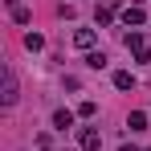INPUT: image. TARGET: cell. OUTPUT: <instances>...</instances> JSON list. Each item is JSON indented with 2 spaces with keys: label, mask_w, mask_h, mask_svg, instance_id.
I'll return each instance as SVG.
<instances>
[{
  "label": "cell",
  "mask_w": 151,
  "mask_h": 151,
  "mask_svg": "<svg viewBox=\"0 0 151 151\" xmlns=\"http://www.w3.org/2000/svg\"><path fill=\"white\" fill-rule=\"evenodd\" d=\"M78 143H82V151H98V147H102V135L94 131V127H82V135H78Z\"/></svg>",
  "instance_id": "obj_1"
},
{
  "label": "cell",
  "mask_w": 151,
  "mask_h": 151,
  "mask_svg": "<svg viewBox=\"0 0 151 151\" xmlns=\"http://www.w3.org/2000/svg\"><path fill=\"white\" fill-rule=\"evenodd\" d=\"M0 98H4V106H17V74L12 70H4V94Z\"/></svg>",
  "instance_id": "obj_2"
},
{
  "label": "cell",
  "mask_w": 151,
  "mask_h": 151,
  "mask_svg": "<svg viewBox=\"0 0 151 151\" xmlns=\"http://www.w3.org/2000/svg\"><path fill=\"white\" fill-rule=\"evenodd\" d=\"M94 21H98V25H110V21H114V0H102L98 12H94Z\"/></svg>",
  "instance_id": "obj_3"
},
{
  "label": "cell",
  "mask_w": 151,
  "mask_h": 151,
  "mask_svg": "<svg viewBox=\"0 0 151 151\" xmlns=\"http://www.w3.org/2000/svg\"><path fill=\"white\" fill-rule=\"evenodd\" d=\"M114 90H135V74L131 70H119L114 74Z\"/></svg>",
  "instance_id": "obj_4"
},
{
  "label": "cell",
  "mask_w": 151,
  "mask_h": 151,
  "mask_svg": "<svg viewBox=\"0 0 151 151\" xmlns=\"http://www.w3.org/2000/svg\"><path fill=\"white\" fill-rule=\"evenodd\" d=\"M123 21H127V25H143V21H147V12H143L139 4H131V8L123 12Z\"/></svg>",
  "instance_id": "obj_5"
},
{
  "label": "cell",
  "mask_w": 151,
  "mask_h": 151,
  "mask_svg": "<svg viewBox=\"0 0 151 151\" xmlns=\"http://www.w3.org/2000/svg\"><path fill=\"white\" fill-rule=\"evenodd\" d=\"M74 45H78V49H90V45H94V29H78V33H74Z\"/></svg>",
  "instance_id": "obj_6"
},
{
  "label": "cell",
  "mask_w": 151,
  "mask_h": 151,
  "mask_svg": "<svg viewBox=\"0 0 151 151\" xmlns=\"http://www.w3.org/2000/svg\"><path fill=\"white\" fill-rule=\"evenodd\" d=\"M53 127H57V131L74 127V110H53Z\"/></svg>",
  "instance_id": "obj_7"
},
{
  "label": "cell",
  "mask_w": 151,
  "mask_h": 151,
  "mask_svg": "<svg viewBox=\"0 0 151 151\" xmlns=\"http://www.w3.org/2000/svg\"><path fill=\"white\" fill-rule=\"evenodd\" d=\"M127 127H131V131H147V114H143V110H131V114H127Z\"/></svg>",
  "instance_id": "obj_8"
},
{
  "label": "cell",
  "mask_w": 151,
  "mask_h": 151,
  "mask_svg": "<svg viewBox=\"0 0 151 151\" xmlns=\"http://www.w3.org/2000/svg\"><path fill=\"white\" fill-rule=\"evenodd\" d=\"M86 65H90V70H106V53L90 49V53H86Z\"/></svg>",
  "instance_id": "obj_9"
},
{
  "label": "cell",
  "mask_w": 151,
  "mask_h": 151,
  "mask_svg": "<svg viewBox=\"0 0 151 151\" xmlns=\"http://www.w3.org/2000/svg\"><path fill=\"white\" fill-rule=\"evenodd\" d=\"M123 45H127V49H143L147 41H143V33H127V37H123Z\"/></svg>",
  "instance_id": "obj_10"
},
{
  "label": "cell",
  "mask_w": 151,
  "mask_h": 151,
  "mask_svg": "<svg viewBox=\"0 0 151 151\" xmlns=\"http://www.w3.org/2000/svg\"><path fill=\"white\" fill-rule=\"evenodd\" d=\"M12 21H17V25H29V21H33V12L21 4V8H12Z\"/></svg>",
  "instance_id": "obj_11"
},
{
  "label": "cell",
  "mask_w": 151,
  "mask_h": 151,
  "mask_svg": "<svg viewBox=\"0 0 151 151\" xmlns=\"http://www.w3.org/2000/svg\"><path fill=\"white\" fill-rule=\"evenodd\" d=\"M41 45H45L41 33H25V49H41Z\"/></svg>",
  "instance_id": "obj_12"
},
{
  "label": "cell",
  "mask_w": 151,
  "mask_h": 151,
  "mask_svg": "<svg viewBox=\"0 0 151 151\" xmlns=\"http://www.w3.org/2000/svg\"><path fill=\"white\" fill-rule=\"evenodd\" d=\"M94 110H98L94 102H82V106H78V114H82V119H94Z\"/></svg>",
  "instance_id": "obj_13"
},
{
  "label": "cell",
  "mask_w": 151,
  "mask_h": 151,
  "mask_svg": "<svg viewBox=\"0 0 151 151\" xmlns=\"http://www.w3.org/2000/svg\"><path fill=\"white\" fill-rule=\"evenodd\" d=\"M135 61H139V65H147V61H151V49H147V45H143V49H135Z\"/></svg>",
  "instance_id": "obj_14"
},
{
  "label": "cell",
  "mask_w": 151,
  "mask_h": 151,
  "mask_svg": "<svg viewBox=\"0 0 151 151\" xmlns=\"http://www.w3.org/2000/svg\"><path fill=\"white\" fill-rule=\"evenodd\" d=\"M4 4H8V12H12V8H21V0H4Z\"/></svg>",
  "instance_id": "obj_15"
},
{
  "label": "cell",
  "mask_w": 151,
  "mask_h": 151,
  "mask_svg": "<svg viewBox=\"0 0 151 151\" xmlns=\"http://www.w3.org/2000/svg\"><path fill=\"white\" fill-rule=\"evenodd\" d=\"M119 151H139V147H131V143H127V147H119Z\"/></svg>",
  "instance_id": "obj_16"
},
{
  "label": "cell",
  "mask_w": 151,
  "mask_h": 151,
  "mask_svg": "<svg viewBox=\"0 0 151 151\" xmlns=\"http://www.w3.org/2000/svg\"><path fill=\"white\" fill-rule=\"evenodd\" d=\"M41 151H49V147H41Z\"/></svg>",
  "instance_id": "obj_17"
}]
</instances>
